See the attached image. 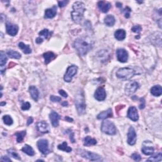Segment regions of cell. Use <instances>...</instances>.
<instances>
[{"mask_svg":"<svg viewBox=\"0 0 162 162\" xmlns=\"http://www.w3.org/2000/svg\"><path fill=\"white\" fill-rule=\"evenodd\" d=\"M94 46V41L89 37H81L76 39L74 43V47L79 54L84 56L91 50Z\"/></svg>","mask_w":162,"mask_h":162,"instance_id":"obj_1","label":"cell"},{"mask_svg":"<svg viewBox=\"0 0 162 162\" xmlns=\"http://www.w3.org/2000/svg\"><path fill=\"white\" fill-rule=\"evenodd\" d=\"M73 11L71 13V17L75 23L79 24L82 20L84 14L86 11L85 5L82 1H76L73 5Z\"/></svg>","mask_w":162,"mask_h":162,"instance_id":"obj_2","label":"cell"},{"mask_svg":"<svg viewBox=\"0 0 162 162\" xmlns=\"http://www.w3.org/2000/svg\"><path fill=\"white\" fill-rule=\"evenodd\" d=\"M75 105H76V107L79 115L85 114L86 105L83 91H80L77 92L76 98H75Z\"/></svg>","mask_w":162,"mask_h":162,"instance_id":"obj_3","label":"cell"},{"mask_svg":"<svg viewBox=\"0 0 162 162\" xmlns=\"http://www.w3.org/2000/svg\"><path fill=\"white\" fill-rule=\"evenodd\" d=\"M137 74L136 71L130 67L121 68L118 70L116 76L118 79L122 80H129Z\"/></svg>","mask_w":162,"mask_h":162,"instance_id":"obj_4","label":"cell"},{"mask_svg":"<svg viewBox=\"0 0 162 162\" xmlns=\"http://www.w3.org/2000/svg\"><path fill=\"white\" fill-rule=\"evenodd\" d=\"M101 131L106 134L113 136L117 133V129L114 124L109 120H105L103 122L101 127Z\"/></svg>","mask_w":162,"mask_h":162,"instance_id":"obj_5","label":"cell"},{"mask_svg":"<svg viewBox=\"0 0 162 162\" xmlns=\"http://www.w3.org/2000/svg\"><path fill=\"white\" fill-rule=\"evenodd\" d=\"M78 154L80 155L81 157L88 159L90 161H102L103 158L100 155L98 154L95 153H92L88 151L84 150V149H79L77 151Z\"/></svg>","mask_w":162,"mask_h":162,"instance_id":"obj_6","label":"cell"},{"mask_svg":"<svg viewBox=\"0 0 162 162\" xmlns=\"http://www.w3.org/2000/svg\"><path fill=\"white\" fill-rule=\"evenodd\" d=\"M78 67L76 65H71L68 67L64 76V80L67 82H70L72 78L77 73Z\"/></svg>","mask_w":162,"mask_h":162,"instance_id":"obj_7","label":"cell"},{"mask_svg":"<svg viewBox=\"0 0 162 162\" xmlns=\"http://www.w3.org/2000/svg\"><path fill=\"white\" fill-rule=\"evenodd\" d=\"M37 146L42 154L46 155L49 153L50 151L49 149V142L47 139H42L39 140L37 142Z\"/></svg>","mask_w":162,"mask_h":162,"instance_id":"obj_8","label":"cell"},{"mask_svg":"<svg viewBox=\"0 0 162 162\" xmlns=\"http://www.w3.org/2000/svg\"><path fill=\"white\" fill-rule=\"evenodd\" d=\"M139 88V84L136 81H131L126 85L125 88V91L126 95H131L134 94Z\"/></svg>","mask_w":162,"mask_h":162,"instance_id":"obj_9","label":"cell"},{"mask_svg":"<svg viewBox=\"0 0 162 162\" xmlns=\"http://www.w3.org/2000/svg\"><path fill=\"white\" fill-rule=\"evenodd\" d=\"M137 141V135L136 130L133 127H130L127 134V143L130 146L136 144Z\"/></svg>","mask_w":162,"mask_h":162,"instance_id":"obj_10","label":"cell"},{"mask_svg":"<svg viewBox=\"0 0 162 162\" xmlns=\"http://www.w3.org/2000/svg\"><path fill=\"white\" fill-rule=\"evenodd\" d=\"M116 54L118 61H119L121 63H126L128 60L129 55L125 49H118L116 51Z\"/></svg>","mask_w":162,"mask_h":162,"instance_id":"obj_11","label":"cell"},{"mask_svg":"<svg viewBox=\"0 0 162 162\" xmlns=\"http://www.w3.org/2000/svg\"><path fill=\"white\" fill-rule=\"evenodd\" d=\"M6 30H7V32L9 35L15 36L18 33V27L17 25H15L8 22L6 23Z\"/></svg>","mask_w":162,"mask_h":162,"instance_id":"obj_12","label":"cell"},{"mask_svg":"<svg viewBox=\"0 0 162 162\" xmlns=\"http://www.w3.org/2000/svg\"><path fill=\"white\" fill-rule=\"evenodd\" d=\"M106 96H107V94L103 87H99L95 92V98L96 100L99 101H104Z\"/></svg>","mask_w":162,"mask_h":162,"instance_id":"obj_13","label":"cell"},{"mask_svg":"<svg viewBox=\"0 0 162 162\" xmlns=\"http://www.w3.org/2000/svg\"><path fill=\"white\" fill-rule=\"evenodd\" d=\"M36 127L37 130L41 133H49L50 131L48 124L45 121H40L37 122L36 124Z\"/></svg>","mask_w":162,"mask_h":162,"instance_id":"obj_14","label":"cell"},{"mask_svg":"<svg viewBox=\"0 0 162 162\" xmlns=\"http://www.w3.org/2000/svg\"><path fill=\"white\" fill-rule=\"evenodd\" d=\"M127 117L134 122H137L139 120V114L137 108L135 107H130L127 112Z\"/></svg>","mask_w":162,"mask_h":162,"instance_id":"obj_15","label":"cell"},{"mask_svg":"<svg viewBox=\"0 0 162 162\" xmlns=\"http://www.w3.org/2000/svg\"><path fill=\"white\" fill-rule=\"evenodd\" d=\"M60 118L61 117L55 111H52L49 114V119L51 122L52 126L54 127H57L59 126V120Z\"/></svg>","mask_w":162,"mask_h":162,"instance_id":"obj_16","label":"cell"},{"mask_svg":"<svg viewBox=\"0 0 162 162\" xmlns=\"http://www.w3.org/2000/svg\"><path fill=\"white\" fill-rule=\"evenodd\" d=\"M98 7L99 10L102 12H103V13H107L109 10L111 8V5L109 2L100 1L98 3Z\"/></svg>","mask_w":162,"mask_h":162,"instance_id":"obj_17","label":"cell"},{"mask_svg":"<svg viewBox=\"0 0 162 162\" xmlns=\"http://www.w3.org/2000/svg\"><path fill=\"white\" fill-rule=\"evenodd\" d=\"M113 117V113H112V110L111 108L108 109L107 110H105L99 113L97 116V118L98 120H105L108 118H111Z\"/></svg>","mask_w":162,"mask_h":162,"instance_id":"obj_18","label":"cell"},{"mask_svg":"<svg viewBox=\"0 0 162 162\" xmlns=\"http://www.w3.org/2000/svg\"><path fill=\"white\" fill-rule=\"evenodd\" d=\"M29 91L31 97L34 99L35 101H38L39 99V92L38 89L34 86H31L29 87Z\"/></svg>","mask_w":162,"mask_h":162,"instance_id":"obj_19","label":"cell"},{"mask_svg":"<svg viewBox=\"0 0 162 162\" xmlns=\"http://www.w3.org/2000/svg\"><path fill=\"white\" fill-rule=\"evenodd\" d=\"M57 7L54 6L51 8H48L45 10V18H53L57 15Z\"/></svg>","mask_w":162,"mask_h":162,"instance_id":"obj_20","label":"cell"},{"mask_svg":"<svg viewBox=\"0 0 162 162\" xmlns=\"http://www.w3.org/2000/svg\"><path fill=\"white\" fill-rule=\"evenodd\" d=\"M8 60L7 57L6 56L5 53L3 51H1V56H0V67H1V74H3V72L5 71V65L7 63Z\"/></svg>","mask_w":162,"mask_h":162,"instance_id":"obj_21","label":"cell"},{"mask_svg":"<svg viewBox=\"0 0 162 162\" xmlns=\"http://www.w3.org/2000/svg\"><path fill=\"white\" fill-rule=\"evenodd\" d=\"M43 57L45 58V64L48 65V63H50V62L53 60L54 59L56 58L57 57V55H56L54 53L49 51V52H46L45 53L43 54Z\"/></svg>","mask_w":162,"mask_h":162,"instance_id":"obj_22","label":"cell"},{"mask_svg":"<svg viewBox=\"0 0 162 162\" xmlns=\"http://www.w3.org/2000/svg\"><path fill=\"white\" fill-rule=\"evenodd\" d=\"M115 37L118 41H123L125 39L126 37V32L124 29H118L115 32Z\"/></svg>","mask_w":162,"mask_h":162,"instance_id":"obj_23","label":"cell"},{"mask_svg":"<svg viewBox=\"0 0 162 162\" xmlns=\"http://www.w3.org/2000/svg\"><path fill=\"white\" fill-rule=\"evenodd\" d=\"M151 93L152 95H153L154 96H157V97L161 96L162 94L161 86L160 85H157L152 87L151 89Z\"/></svg>","mask_w":162,"mask_h":162,"instance_id":"obj_24","label":"cell"},{"mask_svg":"<svg viewBox=\"0 0 162 162\" xmlns=\"http://www.w3.org/2000/svg\"><path fill=\"white\" fill-rule=\"evenodd\" d=\"M105 24L108 27L113 26L115 24V18L111 15H108L105 18L104 20Z\"/></svg>","mask_w":162,"mask_h":162,"instance_id":"obj_25","label":"cell"},{"mask_svg":"<svg viewBox=\"0 0 162 162\" xmlns=\"http://www.w3.org/2000/svg\"><path fill=\"white\" fill-rule=\"evenodd\" d=\"M97 144V141L90 136H87L84 139V145L85 146H90L96 145Z\"/></svg>","mask_w":162,"mask_h":162,"instance_id":"obj_26","label":"cell"},{"mask_svg":"<svg viewBox=\"0 0 162 162\" xmlns=\"http://www.w3.org/2000/svg\"><path fill=\"white\" fill-rule=\"evenodd\" d=\"M22 151H23L27 155L30 156V157H32V156L35 155V152H34L33 148L28 144H26L24 146L22 149Z\"/></svg>","mask_w":162,"mask_h":162,"instance_id":"obj_27","label":"cell"},{"mask_svg":"<svg viewBox=\"0 0 162 162\" xmlns=\"http://www.w3.org/2000/svg\"><path fill=\"white\" fill-rule=\"evenodd\" d=\"M18 48L21 49L25 54H30L32 53V49L30 48V46L24 44L22 42L18 43Z\"/></svg>","mask_w":162,"mask_h":162,"instance_id":"obj_28","label":"cell"},{"mask_svg":"<svg viewBox=\"0 0 162 162\" xmlns=\"http://www.w3.org/2000/svg\"><path fill=\"white\" fill-rule=\"evenodd\" d=\"M58 149H60V150H62L64 151H66L67 153H70L72 151V149L70 146H68V144L67 142H63V143L61 144H59L58 146Z\"/></svg>","mask_w":162,"mask_h":162,"instance_id":"obj_29","label":"cell"},{"mask_svg":"<svg viewBox=\"0 0 162 162\" xmlns=\"http://www.w3.org/2000/svg\"><path fill=\"white\" fill-rule=\"evenodd\" d=\"M7 55L9 57L14 59H20L21 58V55L17 51L14 50H9L7 52Z\"/></svg>","mask_w":162,"mask_h":162,"instance_id":"obj_30","label":"cell"},{"mask_svg":"<svg viewBox=\"0 0 162 162\" xmlns=\"http://www.w3.org/2000/svg\"><path fill=\"white\" fill-rule=\"evenodd\" d=\"M26 130H23V131H21V132H18L15 133V136H17V142L20 143L22 142L23 141V140L25 138V136H26Z\"/></svg>","mask_w":162,"mask_h":162,"instance_id":"obj_31","label":"cell"},{"mask_svg":"<svg viewBox=\"0 0 162 162\" xmlns=\"http://www.w3.org/2000/svg\"><path fill=\"white\" fill-rule=\"evenodd\" d=\"M141 151L143 153V154H144L145 155H151L154 153L155 149L153 147L144 146V147L142 148Z\"/></svg>","mask_w":162,"mask_h":162,"instance_id":"obj_32","label":"cell"},{"mask_svg":"<svg viewBox=\"0 0 162 162\" xmlns=\"http://www.w3.org/2000/svg\"><path fill=\"white\" fill-rule=\"evenodd\" d=\"M162 160V154L160 152L158 154H156L154 156H153L151 158H149L148 160H147L148 161H161Z\"/></svg>","mask_w":162,"mask_h":162,"instance_id":"obj_33","label":"cell"},{"mask_svg":"<svg viewBox=\"0 0 162 162\" xmlns=\"http://www.w3.org/2000/svg\"><path fill=\"white\" fill-rule=\"evenodd\" d=\"M3 120L5 124L7 126H11L13 124V119H12V118L10 116V115H5L3 117Z\"/></svg>","mask_w":162,"mask_h":162,"instance_id":"obj_34","label":"cell"},{"mask_svg":"<svg viewBox=\"0 0 162 162\" xmlns=\"http://www.w3.org/2000/svg\"><path fill=\"white\" fill-rule=\"evenodd\" d=\"M8 153L9 154V155L11 156V157H13L15 159H17V160H20V157H19V155L16 152V151L14 150V149H8L7 151Z\"/></svg>","mask_w":162,"mask_h":162,"instance_id":"obj_35","label":"cell"},{"mask_svg":"<svg viewBox=\"0 0 162 162\" xmlns=\"http://www.w3.org/2000/svg\"><path fill=\"white\" fill-rule=\"evenodd\" d=\"M51 32H49L48 29H43V30L41 31V32H39V35L41 36H43L44 37V38L45 39H47L49 36H51Z\"/></svg>","mask_w":162,"mask_h":162,"instance_id":"obj_36","label":"cell"},{"mask_svg":"<svg viewBox=\"0 0 162 162\" xmlns=\"http://www.w3.org/2000/svg\"><path fill=\"white\" fill-rule=\"evenodd\" d=\"M123 12L124 14V15H125V17L127 18H129L130 17V12H131V9H130L129 7H126L123 10Z\"/></svg>","mask_w":162,"mask_h":162,"instance_id":"obj_37","label":"cell"},{"mask_svg":"<svg viewBox=\"0 0 162 162\" xmlns=\"http://www.w3.org/2000/svg\"><path fill=\"white\" fill-rule=\"evenodd\" d=\"M132 31L134 32H135V33H137V34H138V36H139V34L140 32H141V30H142V27L141 26H134L132 28Z\"/></svg>","mask_w":162,"mask_h":162,"instance_id":"obj_38","label":"cell"},{"mask_svg":"<svg viewBox=\"0 0 162 162\" xmlns=\"http://www.w3.org/2000/svg\"><path fill=\"white\" fill-rule=\"evenodd\" d=\"M65 132H66V133L68 134H69L70 139V141H71L72 142L74 143V142H76V141H75V139H74V134L72 132V130H70V129H68Z\"/></svg>","mask_w":162,"mask_h":162,"instance_id":"obj_39","label":"cell"},{"mask_svg":"<svg viewBox=\"0 0 162 162\" xmlns=\"http://www.w3.org/2000/svg\"><path fill=\"white\" fill-rule=\"evenodd\" d=\"M30 107H31V105H30L29 102H25V103H24L22 105L21 108L22 110L26 111V110H29Z\"/></svg>","mask_w":162,"mask_h":162,"instance_id":"obj_40","label":"cell"},{"mask_svg":"<svg viewBox=\"0 0 162 162\" xmlns=\"http://www.w3.org/2000/svg\"><path fill=\"white\" fill-rule=\"evenodd\" d=\"M131 158L136 161H140L141 160V157L138 153H133L131 155Z\"/></svg>","mask_w":162,"mask_h":162,"instance_id":"obj_41","label":"cell"},{"mask_svg":"<svg viewBox=\"0 0 162 162\" xmlns=\"http://www.w3.org/2000/svg\"><path fill=\"white\" fill-rule=\"evenodd\" d=\"M50 100L51 101L55 103V102H60L61 101V98L59 96H55L53 95H51L50 96Z\"/></svg>","mask_w":162,"mask_h":162,"instance_id":"obj_42","label":"cell"},{"mask_svg":"<svg viewBox=\"0 0 162 162\" xmlns=\"http://www.w3.org/2000/svg\"><path fill=\"white\" fill-rule=\"evenodd\" d=\"M140 105H139V108L141 109V110H142V109H144L145 108V106H146V101L144 98H140Z\"/></svg>","mask_w":162,"mask_h":162,"instance_id":"obj_43","label":"cell"},{"mask_svg":"<svg viewBox=\"0 0 162 162\" xmlns=\"http://www.w3.org/2000/svg\"><path fill=\"white\" fill-rule=\"evenodd\" d=\"M58 3L59 7L62 8V7H65V6H66L68 3V1H65V0H64V1H58Z\"/></svg>","mask_w":162,"mask_h":162,"instance_id":"obj_44","label":"cell"},{"mask_svg":"<svg viewBox=\"0 0 162 162\" xmlns=\"http://www.w3.org/2000/svg\"><path fill=\"white\" fill-rule=\"evenodd\" d=\"M59 94H60L61 96H63V98H67L68 97V95H67V93L65 92L64 90L63 89H60V90H59Z\"/></svg>","mask_w":162,"mask_h":162,"instance_id":"obj_45","label":"cell"},{"mask_svg":"<svg viewBox=\"0 0 162 162\" xmlns=\"http://www.w3.org/2000/svg\"><path fill=\"white\" fill-rule=\"evenodd\" d=\"M1 161H5V162H11V160L10 158H9V157H7V156H3L1 158Z\"/></svg>","mask_w":162,"mask_h":162,"instance_id":"obj_46","label":"cell"},{"mask_svg":"<svg viewBox=\"0 0 162 162\" xmlns=\"http://www.w3.org/2000/svg\"><path fill=\"white\" fill-rule=\"evenodd\" d=\"M36 43H37V44H41V43H42L43 42V39L41 37H37V38L36 39Z\"/></svg>","mask_w":162,"mask_h":162,"instance_id":"obj_47","label":"cell"},{"mask_svg":"<svg viewBox=\"0 0 162 162\" xmlns=\"http://www.w3.org/2000/svg\"><path fill=\"white\" fill-rule=\"evenodd\" d=\"M124 107H125V106L124 105H119V106H117V107L115 108V110H116V111L118 112V111H120L121 109H122V108H124Z\"/></svg>","mask_w":162,"mask_h":162,"instance_id":"obj_48","label":"cell"},{"mask_svg":"<svg viewBox=\"0 0 162 162\" xmlns=\"http://www.w3.org/2000/svg\"><path fill=\"white\" fill-rule=\"evenodd\" d=\"M33 122V118L32 117H29L27 120V126H29Z\"/></svg>","mask_w":162,"mask_h":162,"instance_id":"obj_49","label":"cell"},{"mask_svg":"<svg viewBox=\"0 0 162 162\" xmlns=\"http://www.w3.org/2000/svg\"><path fill=\"white\" fill-rule=\"evenodd\" d=\"M65 120L68 122H72L74 121V120L72 119V118H71L70 117H65Z\"/></svg>","mask_w":162,"mask_h":162,"instance_id":"obj_50","label":"cell"},{"mask_svg":"<svg viewBox=\"0 0 162 162\" xmlns=\"http://www.w3.org/2000/svg\"><path fill=\"white\" fill-rule=\"evenodd\" d=\"M116 7H118V8H121L122 7V4L121 3L117 2V3H116Z\"/></svg>","mask_w":162,"mask_h":162,"instance_id":"obj_51","label":"cell"},{"mask_svg":"<svg viewBox=\"0 0 162 162\" xmlns=\"http://www.w3.org/2000/svg\"><path fill=\"white\" fill-rule=\"evenodd\" d=\"M62 106H63V107H67L68 106V103H67V101H64L63 103H62Z\"/></svg>","mask_w":162,"mask_h":162,"instance_id":"obj_52","label":"cell"},{"mask_svg":"<svg viewBox=\"0 0 162 162\" xmlns=\"http://www.w3.org/2000/svg\"><path fill=\"white\" fill-rule=\"evenodd\" d=\"M12 65H15L16 64L14 63H10V64H9V68H10V67H12L13 66H12Z\"/></svg>","mask_w":162,"mask_h":162,"instance_id":"obj_53","label":"cell"},{"mask_svg":"<svg viewBox=\"0 0 162 162\" xmlns=\"http://www.w3.org/2000/svg\"><path fill=\"white\" fill-rule=\"evenodd\" d=\"M4 105H6V103H3V102H2V103H1V106Z\"/></svg>","mask_w":162,"mask_h":162,"instance_id":"obj_54","label":"cell"}]
</instances>
